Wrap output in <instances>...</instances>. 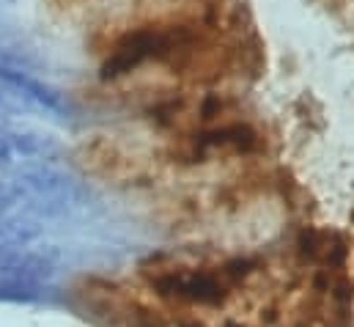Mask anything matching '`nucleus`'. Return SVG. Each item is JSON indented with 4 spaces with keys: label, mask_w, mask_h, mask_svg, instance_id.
Returning <instances> with one entry per match:
<instances>
[{
    "label": "nucleus",
    "mask_w": 354,
    "mask_h": 327,
    "mask_svg": "<svg viewBox=\"0 0 354 327\" xmlns=\"http://www.w3.org/2000/svg\"><path fill=\"white\" fill-rule=\"evenodd\" d=\"M256 269V258H228L214 267L151 261L143 275L154 294L174 308H220Z\"/></svg>",
    "instance_id": "nucleus-1"
},
{
    "label": "nucleus",
    "mask_w": 354,
    "mask_h": 327,
    "mask_svg": "<svg viewBox=\"0 0 354 327\" xmlns=\"http://www.w3.org/2000/svg\"><path fill=\"white\" fill-rule=\"evenodd\" d=\"M192 44V36L184 28H140L127 33L110 53V58L102 67V78L113 80L121 78L127 72H132L135 67H140L143 61L151 58H171L181 50H187Z\"/></svg>",
    "instance_id": "nucleus-2"
},
{
    "label": "nucleus",
    "mask_w": 354,
    "mask_h": 327,
    "mask_svg": "<svg viewBox=\"0 0 354 327\" xmlns=\"http://www.w3.org/2000/svg\"><path fill=\"white\" fill-rule=\"evenodd\" d=\"M217 146L250 152V149H256V132L245 124H228V127H220V130H212V132H203L201 138H195V152L217 149Z\"/></svg>",
    "instance_id": "nucleus-3"
},
{
    "label": "nucleus",
    "mask_w": 354,
    "mask_h": 327,
    "mask_svg": "<svg viewBox=\"0 0 354 327\" xmlns=\"http://www.w3.org/2000/svg\"><path fill=\"white\" fill-rule=\"evenodd\" d=\"M44 141L39 135H25V132H8V130H0V163L22 154H41L44 152Z\"/></svg>",
    "instance_id": "nucleus-4"
}]
</instances>
